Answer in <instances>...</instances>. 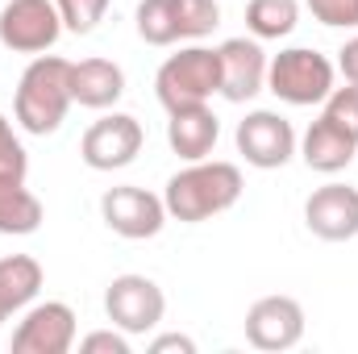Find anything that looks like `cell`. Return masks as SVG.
<instances>
[{
    "label": "cell",
    "mask_w": 358,
    "mask_h": 354,
    "mask_svg": "<svg viewBox=\"0 0 358 354\" xmlns=\"http://www.w3.org/2000/svg\"><path fill=\"white\" fill-rule=\"evenodd\" d=\"M242 171L234 163H221V159H200L192 167H183L167 179V192H163V204H167V217L187 221V225H200L208 217H221L229 213L238 200H242Z\"/></svg>",
    "instance_id": "cell-1"
},
{
    "label": "cell",
    "mask_w": 358,
    "mask_h": 354,
    "mask_svg": "<svg viewBox=\"0 0 358 354\" xmlns=\"http://www.w3.org/2000/svg\"><path fill=\"white\" fill-rule=\"evenodd\" d=\"M71 63L59 55H34V63L21 71L17 96H13V113L21 121L25 134L46 138L67 121L71 108Z\"/></svg>",
    "instance_id": "cell-2"
},
{
    "label": "cell",
    "mask_w": 358,
    "mask_h": 354,
    "mask_svg": "<svg viewBox=\"0 0 358 354\" xmlns=\"http://www.w3.org/2000/svg\"><path fill=\"white\" fill-rule=\"evenodd\" d=\"M217 92H221V55L213 46H183L155 76V96L167 113L208 104V96Z\"/></svg>",
    "instance_id": "cell-3"
},
{
    "label": "cell",
    "mask_w": 358,
    "mask_h": 354,
    "mask_svg": "<svg viewBox=\"0 0 358 354\" xmlns=\"http://www.w3.org/2000/svg\"><path fill=\"white\" fill-rule=\"evenodd\" d=\"M267 92H275L283 104H296V108L325 104V96L334 92V63L321 50L287 46L267 63Z\"/></svg>",
    "instance_id": "cell-4"
},
{
    "label": "cell",
    "mask_w": 358,
    "mask_h": 354,
    "mask_svg": "<svg viewBox=\"0 0 358 354\" xmlns=\"http://www.w3.org/2000/svg\"><path fill=\"white\" fill-rule=\"evenodd\" d=\"M63 34L55 0H8L0 8V46L13 55H46Z\"/></svg>",
    "instance_id": "cell-5"
},
{
    "label": "cell",
    "mask_w": 358,
    "mask_h": 354,
    "mask_svg": "<svg viewBox=\"0 0 358 354\" xmlns=\"http://www.w3.org/2000/svg\"><path fill=\"white\" fill-rule=\"evenodd\" d=\"M104 313L121 334H150L167 313V296L150 275H117L104 292Z\"/></svg>",
    "instance_id": "cell-6"
},
{
    "label": "cell",
    "mask_w": 358,
    "mask_h": 354,
    "mask_svg": "<svg viewBox=\"0 0 358 354\" xmlns=\"http://www.w3.org/2000/svg\"><path fill=\"white\" fill-rule=\"evenodd\" d=\"M142 121L129 113H108L100 121H92L84 142H80V159L88 163L92 171H121L142 155Z\"/></svg>",
    "instance_id": "cell-7"
},
{
    "label": "cell",
    "mask_w": 358,
    "mask_h": 354,
    "mask_svg": "<svg viewBox=\"0 0 358 354\" xmlns=\"http://www.w3.org/2000/svg\"><path fill=\"white\" fill-rule=\"evenodd\" d=\"M100 217L117 238L142 242V238H155L167 225V204H163V196H155L146 187L121 183V187H108L100 196Z\"/></svg>",
    "instance_id": "cell-8"
},
{
    "label": "cell",
    "mask_w": 358,
    "mask_h": 354,
    "mask_svg": "<svg viewBox=\"0 0 358 354\" xmlns=\"http://www.w3.org/2000/svg\"><path fill=\"white\" fill-rule=\"evenodd\" d=\"M234 142H238V155L250 167H259V171H275V167H283L296 155V129H292V121L279 117V113H271V108L246 113L238 121Z\"/></svg>",
    "instance_id": "cell-9"
},
{
    "label": "cell",
    "mask_w": 358,
    "mask_h": 354,
    "mask_svg": "<svg viewBox=\"0 0 358 354\" xmlns=\"http://www.w3.org/2000/svg\"><path fill=\"white\" fill-rule=\"evenodd\" d=\"M76 346V313L63 300L25 309L13 330V354H67Z\"/></svg>",
    "instance_id": "cell-10"
},
{
    "label": "cell",
    "mask_w": 358,
    "mask_h": 354,
    "mask_svg": "<svg viewBox=\"0 0 358 354\" xmlns=\"http://www.w3.org/2000/svg\"><path fill=\"white\" fill-rule=\"evenodd\" d=\"M304 338V309L292 296H263L246 313V342L259 351H292Z\"/></svg>",
    "instance_id": "cell-11"
},
{
    "label": "cell",
    "mask_w": 358,
    "mask_h": 354,
    "mask_svg": "<svg viewBox=\"0 0 358 354\" xmlns=\"http://www.w3.org/2000/svg\"><path fill=\"white\" fill-rule=\"evenodd\" d=\"M221 55V96L229 104H246L267 88V55L259 38H229L217 46Z\"/></svg>",
    "instance_id": "cell-12"
},
{
    "label": "cell",
    "mask_w": 358,
    "mask_h": 354,
    "mask_svg": "<svg viewBox=\"0 0 358 354\" xmlns=\"http://www.w3.org/2000/svg\"><path fill=\"white\" fill-rule=\"evenodd\" d=\"M304 225L321 242H350L358 238V187L350 183H325L304 204Z\"/></svg>",
    "instance_id": "cell-13"
},
{
    "label": "cell",
    "mask_w": 358,
    "mask_h": 354,
    "mask_svg": "<svg viewBox=\"0 0 358 354\" xmlns=\"http://www.w3.org/2000/svg\"><path fill=\"white\" fill-rule=\"evenodd\" d=\"M167 117H171V121H167V142H171V150H176L179 159L200 163V159L213 155V146H217V138H221V121H217V113H213L208 104L176 108V113H167Z\"/></svg>",
    "instance_id": "cell-14"
},
{
    "label": "cell",
    "mask_w": 358,
    "mask_h": 354,
    "mask_svg": "<svg viewBox=\"0 0 358 354\" xmlns=\"http://www.w3.org/2000/svg\"><path fill=\"white\" fill-rule=\"evenodd\" d=\"M355 155H358V142L346 129H338L334 121H325V117H317L308 125V134L300 138V159L308 163V171H321V176L346 171L355 163Z\"/></svg>",
    "instance_id": "cell-15"
},
{
    "label": "cell",
    "mask_w": 358,
    "mask_h": 354,
    "mask_svg": "<svg viewBox=\"0 0 358 354\" xmlns=\"http://www.w3.org/2000/svg\"><path fill=\"white\" fill-rule=\"evenodd\" d=\"M125 96V71L113 59L71 63V100L84 108H113Z\"/></svg>",
    "instance_id": "cell-16"
},
{
    "label": "cell",
    "mask_w": 358,
    "mask_h": 354,
    "mask_svg": "<svg viewBox=\"0 0 358 354\" xmlns=\"http://www.w3.org/2000/svg\"><path fill=\"white\" fill-rule=\"evenodd\" d=\"M38 288H42V263L38 259H29V255L0 259V325L13 313L29 309L34 296H38Z\"/></svg>",
    "instance_id": "cell-17"
},
{
    "label": "cell",
    "mask_w": 358,
    "mask_h": 354,
    "mask_svg": "<svg viewBox=\"0 0 358 354\" xmlns=\"http://www.w3.org/2000/svg\"><path fill=\"white\" fill-rule=\"evenodd\" d=\"M42 217H46V208L25 183H0V234L25 238L42 225Z\"/></svg>",
    "instance_id": "cell-18"
},
{
    "label": "cell",
    "mask_w": 358,
    "mask_h": 354,
    "mask_svg": "<svg viewBox=\"0 0 358 354\" xmlns=\"http://www.w3.org/2000/svg\"><path fill=\"white\" fill-rule=\"evenodd\" d=\"M300 21V4L296 0H250L246 4V29L259 38V42H271V38H287Z\"/></svg>",
    "instance_id": "cell-19"
},
{
    "label": "cell",
    "mask_w": 358,
    "mask_h": 354,
    "mask_svg": "<svg viewBox=\"0 0 358 354\" xmlns=\"http://www.w3.org/2000/svg\"><path fill=\"white\" fill-rule=\"evenodd\" d=\"M138 38L150 46H176L179 25H176V0H142L138 4Z\"/></svg>",
    "instance_id": "cell-20"
},
{
    "label": "cell",
    "mask_w": 358,
    "mask_h": 354,
    "mask_svg": "<svg viewBox=\"0 0 358 354\" xmlns=\"http://www.w3.org/2000/svg\"><path fill=\"white\" fill-rule=\"evenodd\" d=\"M176 25L179 42H196L221 25V8L217 0H176Z\"/></svg>",
    "instance_id": "cell-21"
},
{
    "label": "cell",
    "mask_w": 358,
    "mask_h": 354,
    "mask_svg": "<svg viewBox=\"0 0 358 354\" xmlns=\"http://www.w3.org/2000/svg\"><path fill=\"white\" fill-rule=\"evenodd\" d=\"M25 171H29V155L0 113V183H25Z\"/></svg>",
    "instance_id": "cell-22"
},
{
    "label": "cell",
    "mask_w": 358,
    "mask_h": 354,
    "mask_svg": "<svg viewBox=\"0 0 358 354\" xmlns=\"http://www.w3.org/2000/svg\"><path fill=\"white\" fill-rule=\"evenodd\" d=\"M325 121H334L338 129H346L358 142V84H346V88H334L325 96Z\"/></svg>",
    "instance_id": "cell-23"
},
{
    "label": "cell",
    "mask_w": 358,
    "mask_h": 354,
    "mask_svg": "<svg viewBox=\"0 0 358 354\" xmlns=\"http://www.w3.org/2000/svg\"><path fill=\"white\" fill-rule=\"evenodd\" d=\"M55 4H59L63 29H71V34H92L108 13V0H55Z\"/></svg>",
    "instance_id": "cell-24"
},
{
    "label": "cell",
    "mask_w": 358,
    "mask_h": 354,
    "mask_svg": "<svg viewBox=\"0 0 358 354\" xmlns=\"http://www.w3.org/2000/svg\"><path fill=\"white\" fill-rule=\"evenodd\" d=\"M308 13L329 29H358V0H308Z\"/></svg>",
    "instance_id": "cell-25"
},
{
    "label": "cell",
    "mask_w": 358,
    "mask_h": 354,
    "mask_svg": "<svg viewBox=\"0 0 358 354\" xmlns=\"http://www.w3.org/2000/svg\"><path fill=\"white\" fill-rule=\"evenodd\" d=\"M80 351L84 354H129V338L117 334V325L113 330H96V334H88L80 342Z\"/></svg>",
    "instance_id": "cell-26"
},
{
    "label": "cell",
    "mask_w": 358,
    "mask_h": 354,
    "mask_svg": "<svg viewBox=\"0 0 358 354\" xmlns=\"http://www.w3.org/2000/svg\"><path fill=\"white\" fill-rule=\"evenodd\" d=\"M171 351L196 354V342H192V338H183V334H163V338H155V342H150V354H171Z\"/></svg>",
    "instance_id": "cell-27"
},
{
    "label": "cell",
    "mask_w": 358,
    "mask_h": 354,
    "mask_svg": "<svg viewBox=\"0 0 358 354\" xmlns=\"http://www.w3.org/2000/svg\"><path fill=\"white\" fill-rule=\"evenodd\" d=\"M338 71L346 76V84H358V38H350V42L338 50Z\"/></svg>",
    "instance_id": "cell-28"
}]
</instances>
